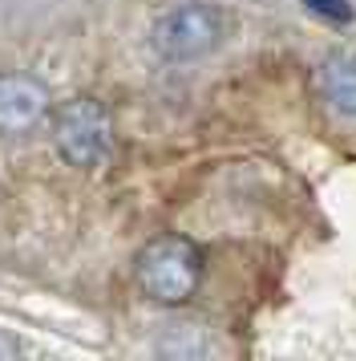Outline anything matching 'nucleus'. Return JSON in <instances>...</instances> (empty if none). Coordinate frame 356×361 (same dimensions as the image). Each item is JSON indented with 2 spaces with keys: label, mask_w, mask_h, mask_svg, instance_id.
Listing matches in <instances>:
<instances>
[{
  "label": "nucleus",
  "mask_w": 356,
  "mask_h": 361,
  "mask_svg": "<svg viewBox=\"0 0 356 361\" xmlns=\"http://www.w3.org/2000/svg\"><path fill=\"white\" fill-rule=\"evenodd\" d=\"M235 33V17L227 13L223 4H210V0H191V4H174L166 8L154 29H150V45L162 61H198L219 53Z\"/></svg>",
  "instance_id": "1"
},
{
  "label": "nucleus",
  "mask_w": 356,
  "mask_h": 361,
  "mask_svg": "<svg viewBox=\"0 0 356 361\" xmlns=\"http://www.w3.org/2000/svg\"><path fill=\"white\" fill-rule=\"evenodd\" d=\"M134 280L154 305H186L203 280V252L186 235H158L138 252Z\"/></svg>",
  "instance_id": "2"
},
{
  "label": "nucleus",
  "mask_w": 356,
  "mask_h": 361,
  "mask_svg": "<svg viewBox=\"0 0 356 361\" xmlns=\"http://www.w3.org/2000/svg\"><path fill=\"white\" fill-rule=\"evenodd\" d=\"M53 142L65 163L73 166H101L113 154V122L110 110L94 98H73L57 110L53 122Z\"/></svg>",
  "instance_id": "3"
},
{
  "label": "nucleus",
  "mask_w": 356,
  "mask_h": 361,
  "mask_svg": "<svg viewBox=\"0 0 356 361\" xmlns=\"http://www.w3.org/2000/svg\"><path fill=\"white\" fill-rule=\"evenodd\" d=\"M49 114V94L41 82L8 73L0 78V134H25Z\"/></svg>",
  "instance_id": "4"
},
{
  "label": "nucleus",
  "mask_w": 356,
  "mask_h": 361,
  "mask_svg": "<svg viewBox=\"0 0 356 361\" xmlns=\"http://www.w3.org/2000/svg\"><path fill=\"white\" fill-rule=\"evenodd\" d=\"M320 94L340 118L356 122V53H328L320 66Z\"/></svg>",
  "instance_id": "5"
},
{
  "label": "nucleus",
  "mask_w": 356,
  "mask_h": 361,
  "mask_svg": "<svg viewBox=\"0 0 356 361\" xmlns=\"http://www.w3.org/2000/svg\"><path fill=\"white\" fill-rule=\"evenodd\" d=\"M304 4L312 8V13H316V17L332 20V25H348V20L356 17L352 0H304Z\"/></svg>",
  "instance_id": "6"
}]
</instances>
